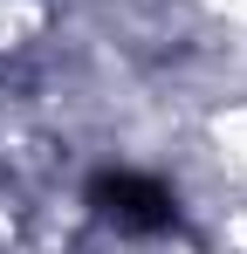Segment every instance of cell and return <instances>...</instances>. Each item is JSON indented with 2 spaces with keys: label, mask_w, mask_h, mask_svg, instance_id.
<instances>
[{
  "label": "cell",
  "mask_w": 247,
  "mask_h": 254,
  "mask_svg": "<svg viewBox=\"0 0 247 254\" xmlns=\"http://www.w3.org/2000/svg\"><path fill=\"white\" fill-rule=\"evenodd\" d=\"M89 206H96V220H110L117 234H137V241L179 227V192L165 179H151V172H130V165L96 172L89 179Z\"/></svg>",
  "instance_id": "6da1fadb"
}]
</instances>
